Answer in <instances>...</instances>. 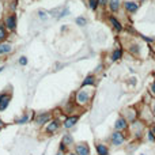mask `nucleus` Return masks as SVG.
<instances>
[{
	"label": "nucleus",
	"instance_id": "obj_1",
	"mask_svg": "<svg viewBox=\"0 0 155 155\" xmlns=\"http://www.w3.org/2000/svg\"><path fill=\"white\" fill-rule=\"evenodd\" d=\"M91 97H93V94L90 93V91L87 90H83V88H80L79 91L76 93V97H75V102L78 106H86V105L90 104L91 101Z\"/></svg>",
	"mask_w": 155,
	"mask_h": 155
},
{
	"label": "nucleus",
	"instance_id": "obj_2",
	"mask_svg": "<svg viewBox=\"0 0 155 155\" xmlns=\"http://www.w3.org/2000/svg\"><path fill=\"white\" fill-rule=\"evenodd\" d=\"M129 129H131V135L135 137V139H140V137L144 135V132H146L144 124H143L142 121H137V120H135L134 123L131 124Z\"/></svg>",
	"mask_w": 155,
	"mask_h": 155
},
{
	"label": "nucleus",
	"instance_id": "obj_3",
	"mask_svg": "<svg viewBox=\"0 0 155 155\" xmlns=\"http://www.w3.org/2000/svg\"><path fill=\"white\" fill-rule=\"evenodd\" d=\"M125 142H127V136L124 132L114 131L110 135V143H112L114 147H120V146H123Z\"/></svg>",
	"mask_w": 155,
	"mask_h": 155
},
{
	"label": "nucleus",
	"instance_id": "obj_4",
	"mask_svg": "<svg viewBox=\"0 0 155 155\" xmlns=\"http://www.w3.org/2000/svg\"><path fill=\"white\" fill-rule=\"evenodd\" d=\"M51 120H52V113L51 112H44V113L37 114V117H35V124L41 127V125L48 124Z\"/></svg>",
	"mask_w": 155,
	"mask_h": 155
},
{
	"label": "nucleus",
	"instance_id": "obj_5",
	"mask_svg": "<svg viewBox=\"0 0 155 155\" xmlns=\"http://www.w3.org/2000/svg\"><path fill=\"white\" fill-rule=\"evenodd\" d=\"M60 128V121L59 120H51L48 124H46V128H45V134L52 135L54 132H57Z\"/></svg>",
	"mask_w": 155,
	"mask_h": 155
},
{
	"label": "nucleus",
	"instance_id": "obj_6",
	"mask_svg": "<svg viewBox=\"0 0 155 155\" xmlns=\"http://www.w3.org/2000/svg\"><path fill=\"white\" fill-rule=\"evenodd\" d=\"M75 154L76 155H90V147L86 142L78 143L75 146Z\"/></svg>",
	"mask_w": 155,
	"mask_h": 155
},
{
	"label": "nucleus",
	"instance_id": "obj_7",
	"mask_svg": "<svg viewBox=\"0 0 155 155\" xmlns=\"http://www.w3.org/2000/svg\"><path fill=\"white\" fill-rule=\"evenodd\" d=\"M124 112H125V113H124V114H125V117H124V118H125L128 123H134V121L137 118V116H139L137 110L134 109V107H127Z\"/></svg>",
	"mask_w": 155,
	"mask_h": 155
},
{
	"label": "nucleus",
	"instance_id": "obj_8",
	"mask_svg": "<svg viewBox=\"0 0 155 155\" xmlns=\"http://www.w3.org/2000/svg\"><path fill=\"white\" fill-rule=\"evenodd\" d=\"M128 121L125 120V118L121 116V117H118L117 120H116L114 123V131H120V132H124L125 129H128Z\"/></svg>",
	"mask_w": 155,
	"mask_h": 155
},
{
	"label": "nucleus",
	"instance_id": "obj_9",
	"mask_svg": "<svg viewBox=\"0 0 155 155\" xmlns=\"http://www.w3.org/2000/svg\"><path fill=\"white\" fill-rule=\"evenodd\" d=\"M10 101H11V94H7V93L0 94V112L7 109L8 105H10Z\"/></svg>",
	"mask_w": 155,
	"mask_h": 155
},
{
	"label": "nucleus",
	"instance_id": "obj_10",
	"mask_svg": "<svg viewBox=\"0 0 155 155\" xmlns=\"http://www.w3.org/2000/svg\"><path fill=\"white\" fill-rule=\"evenodd\" d=\"M79 121V116L78 114H74V116H70V117H67L64 120V124H63V127H64L65 129H70V128H72L74 125Z\"/></svg>",
	"mask_w": 155,
	"mask_h": 155
},
{
	"label": "nucleus",
	"instance_id": "obj_11",
	"mask_svg": "<svg viewBox=\"0 0 155 155\" xmlns=\"http://www.w3.org/2000/svg\"><path fill=\"white\" fill-rule=\"evenodd\" d=\"M95 150H97V155H109V147L104 143H97L95 144Z\"/></svg>",
	"mask_w": 155,
	"mask_h": 155
},
{
	"label": "nucleus",
	"instance_id": "obj_12",
	"mask_svg": "<svg viewBox=\"0 0 155 155\" xmlns=\"http://www.w3.org/2000/svg\"><path fill=\"white\" fill-rule=\"evenodd\" d=\"M5 26L8 30H15L16 29V16L15 15H10L5 18Z\"/></svg>",
	"mask_w": 155,
	"mask_h": 155
},
{
	"label": "nucleus",
	"instance_id": "obj_13",
	"mask_svg": "<svg viewBox=\"0 0 155 155\" xmlns=\"http://www.w3.org/2000/svg\"><path fill=\"white\" fill-rule=\"evenodd\" d=\"M51 15H54L56 18H61V16H65L68 14V8H56V10H52L51 12Z\"/></svg>",
	"mask_w": 155,
	"mask_h": 155
},
{
	"label": "nucleus",
	"instance_id": "obj_14",
	"mask_svg": "<svg viewBox=\"0 0 155 155\" xmlns=\"http://www.w3.org/2000/svg\"><path fill=\"white\" fill-rule=\"evenodd\" d=\"M125 10L129 11V12H135V11H137V8H139V4L135 2H125Z\"/></svg>",
	"mask_w": 155,
	"mask_h": 155
},
{
	"label": "nucleus",
	"instance_id": "obj_15",
	"mask_svg": "<svg viewBox=\"0 0 155 155\" xmlns=\"http://www.w3.org/2000/svg\"><path fill=\"white\" fill-rule=\"evenodd\" d=\"M61 143H64L67 147H71V146L74 144V137H72V135H70V134H65L64 136L61 137Z\"/></svg>",
	"mask_w": 155,
	"mask_h": 155
},
{
	"label": "nucleus",
	"instance_id": "obj_16",
	"mask_svg": "<svg viewBox=\"0 0 155 155\" xmlns=\"http://www.w3.org/2000/svg\"><path fill=\"white\" fill-rule=\"evenodd\" d=\"M12 51V46H11V44H0V54H5V53H10V52Z\"/></svg>",
	"mask_w": 155,
	"mask_h": 155
},
{
	"label": "nucleus",
	"instance_id": "obj_17",
	"mask_svg": "<svg viewBox=\"0 0 155 155\" xmlns=\"http://www.w3.org/2000/svg\"><path fill=\"white\" fill-rule=\"evenodd\" d=\"M94 83H95V78L93 75L86 76V79L83 80V83H82V88L86 87V86H94Z\"/></svg>",
	"mask_w": 155,
	"mask_h": 155
},
{
	"label": "nucleus",
	"instance_id": "obj_18",
	"mask_svg": "<svg viewBox=\"0 0 155 155\" xmlns=\"http://www.w3.org/2000/svg\"><path fill=\"white\" fill-rule=\"evenodd\" d=\"M109 21H110V23H112V26L114 27V29L117 30V31H121V30H123V26H121V23L114 18V16H110Z\"/></svg>",
	"mask_w": 155,
	"mask_h": 155
},
{
	"label": "nucleus",
	"instance_id": "obj_19",
	"mask_svg": "<svg viewBox=\"0 0 155 155\" xmlns=\"http://www.w3.org/2000/svg\"><path fill=\"white\" fill-rule=\"evenodd\" d=\"M29 120H30V116H29V113H26L22 117L16 118V124H26V123H29Z\"/></svg>",
	"mask_w": 155,
	"mask_h": 155
},
{
	"label": "nucleus",
	"instance_id": "obj_20",
	"mask_svg": "<svg viewBox=\"0 0 155 155\" xmlns=\"http://www.w3.org/2000/svg\"><path fill=\"white\" fill-rule=\"evenodd\" d=\"M120 8V0H110V10L117 11Z\"/></svg>",
	"mask_w": 155,
	"mask_h": 155
},
{
	"label": "nucleus",
	"instance_id": "obj_21",
	"mask_svg": "<svg viewBox=\"0 0 155 155\" xmlns=\"http://www.w3.org/2000/svg\"><path fill=\"white\" fill-rule=\"evenodd\" d=\"M7 38V31H5V27L3 25H0V42L4 41Z\"/></svg>",
	"mask_w": 155,
	"mask_h": 155
},
{
	"label": "nucleus",
	"instance_id": "obj_22",
	"mask_svg": "<svg viewBox=\"0 0 155 155\" xmlns=\"http://www.w3.org/2000/svg\"><path fill=\"white\" fill-rule=\"evenodd\" d=\"M121 54H123V53H121V49L114 51V52H113V54H112V60H114V61H116V60H120L121 59Z\"/></svg>",
	"mask_w": 155,
	"mask_h": 155
},
{
	"label": "nucleus",
	"instance_id": "obj_23",
	"mask_svg": "<svg viewBox=\"0 0 155 155\" xmlns=\"http://www.w3.org/2000/svg\"><path fill=\"white\" fill-rule=\"evenodd\" d=\"M146 135H147V139H148V142H151V143H155V135H154V132L151 131V129H150V131H148V132H147V134H146Z\"/></svg>",
	"mask_w": 155,
	"mask_h": 155
},
{
	"label": "nucleus",
	"instance_id": "obj_24",
	"mask_svg": "<svg viewBox=\"0 0 155 155\" xmlns=\"http://www.w3.org/2000/svg\"><path fill=\"white\" fill-rule=\"evenodd\" d=\"M88 5H90L91 10H97V7H98V0H88Z\"/></svg>",
	"mask_w": 155,
	"mask_h": 155
},
{
	"label": "nucleus",
	"instance_id": "obj_25",
	"mask_svg": "<svg viewBox=\"0 0 155 155\" xmlns=\"http://www.w3.org/2000/svg\"><path fill=\"white\" fill-rule=\"evenodd\" d=\"M76 23L79 25V26H86L87 21H86L84 18H82V16H80V18H76Z\"/></svg>",
	"mask_w": 155,
	"mask_h": 155
},
{
	"label": "nucleus",
	"instance_id": "obj_26",
	"mask_svg": "<svg viewBox=\"0 0 155 155\" xmlns=\"http://www.w3.org/2000/svg\"><path fill=\"white\" fill-rule=\"evenodd\" d=\"M67 148H68V147L64 144V143L60 142V146H59V150H60V151H63V153H67Z\"/></svg>",
	"mask_w": 155,
	"mask_h": 155
},
{
	"label": "nucleus",
	"instance_id": "obj_27",
	"mask_svg": "<svg viewBox=\"0 0 155 155\" xmlns=\"http://www.w3.org/2000/svg\"><path fill=\"white\" fill-rule=\"evenodd\" d=\"M38 15H40V18L42 19V21H46V12L45 11H38Z\"/></svg>",
	"mask_w": 155,
	"mask_h": 155
},
{
	"label": "nucleus",
	"instance_id": "obj_28",
	"mask_svg": "<svg viewBox=\"0 0 155 155\" xmlns=\"http://www.w3.org/2000/svg\"><path fill=\"white\" fill-rule=\"evenodd\" d=\"M19 64H21V65H26L27 64V59H26V57L22 56L21 59H19Z\"/></svg>",
	"mask_w": 155,
	"mask_h": 155
},
{
	"label": "nucleus",
	"instance_id": "obj_29",
	"mask_svg": "<svg viewBox=\"0 0 155 155\" xmlns=\"http://www.w3.org/2000/svg\"><path fill=\"white\" fill-rule=\"evenodd\" d=\"M150 93L153 94V95L155 97V82H153V84L150 86Z\"/></svg>",
	"mask_w": 155,
	"mask_h": 155
},
{
	"label": "nucleus",
	"instance_id": "obj_30",
	"mask_svg": "<svg viewBox=\"0 0 155 155\" xmlns=\"http://www.w3.org/2000/svg\"><path fill=\"white\" fill-rule=\"evenodd\" d=\"M105 3H106V0H98V4L99 5H105Z\"/></svg>",
	"mask_w": 155,
	"mask_h": 155
},
{
	"label": "nucleus",
	"instance_id": "obj_31",
	"mask_svg": "<svg viewBox=\"0 0 155 155\" xmlns=\"http://www.w3.org/2000/svg\"><path fill=\"white\" fill-rule=\"evenodd\" d=\"M65 154H67V153H63V151H60V150H59V151H57V154H56V155H65Z\"/></svg>",
	"mask_w": 155,
	"mask_h": 155
},
{
	"label": "nucleus",
	"instance_id": "obj_32",
	"mask_svg": "<svg viewBox=\"0 0 155 155\" xmlns=\"http://www.w3.org/2000/svg\"><path fill=\"white\" fill-rule=\"evenodd\" d=\"M153 113H154V114H155V101L153 102Z\"/></svg>",
	"mask_w": 155,
	"mask_h": 155
},
{
	"label": "nucleus",
	"instance_id": "obj_33",
	"mask_svg": "<svg viewBox=\"0 0 155 155\" xmlns=\"http://www.w3.org/2000/svg\"><path fill=\"white\" fill-rule=\"evenodd\" d=\"M65 155H76V154H75V153H67Z\"/></svg>",
	"mask_w": 155,
	"mask_h": 155
},
{
	"label": "nucleus",
	"instance_id": "obj_34",
	"mask_svg": "<svg viewBox=\"0 0 155 155\" xmlns=\"http://www.w3.org/2000/svg\"><path fill=\"white\" fill-rule=\"evenodd\" d=\"M151 131H153V132H154V135H155V125L153 127V128H151Z\"/></svg>",
	"mask_w": 155,
	"mask_h": 155
},
{
	"label": "nucleus",
	"instance_id": "obj_35",
	"mask_svg": "<svg viewBox=\"0 0 155 155\" xmlns=\"http://www.w3.org/2000/svg\"><path fill=\"white\" fill-rule=\"evenodd\" d=\"M2 127H3V121L0 120V128H2Z\"/></svg>",
	"mask_w": 155,
	"mask_h": 155
},
{
	"label": "nucleus",
	"instance_id": "obj_36",
	"mask_svg": "<svg viewBox=\"0 0 155 155\" xmlns=\"http://www.w3.org/2000/svg\"><path fill=\"white\" fill-rule=\"evenodd\" d=\"M0 12H2V3H0Z\"/></svg>",
	"mask_w": 155,
	"mask_h": 155
},
{
	"label": "nucleus",
	"instance_id": "obj_37",
	"mask_svg": "<svg viewBox=\"0 0 155 155\" xmlns=\"http://www.w3.org/2000/svg\"><path fill=\"white\" fill-rule=\"evenodd\" d=\"M3 70H4V68H3V67H2V68H0V72H2V71H3Z\"/></svg>",
	"mask_w": 155,
	"mask_h": 155
},
{
	"label": "nucleus",
	"instance_id": "obj_38",
	"mask_svg": "<svg viewBox=\"0 0 155 155\" xmlns=\"http://www.w3.org/2000/svg\"><path fill=\"white\" fill-rule=\"evenodd\" d=\"M142 155H146V154H142Z\"/></svg>",
	"mask_w": 155,
	"mask_h": 155
}]
</instances>
